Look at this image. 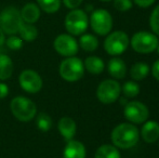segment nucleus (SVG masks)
Masks as SVG:
<instances>
[{
	"mask_svg": "<svg viewBox=\"0 0 159 158\" xmlns=\"http://www.w3.org/2000/svg\"><path fill=\"white\" fill-rule=\"evenodd\" d=\"M13 62L4 53H0V80H7L12 76Z\"/></svg>",
	"mask_w": 159,
	"mask_h": 158,
	"instance_id": "6ab92c4d",
	"label": "nucleus"
},
{
	"mask_svg": "<svg viewBox=\"0 0 159 158\" xmlns=\"http://www.w3.org/2000/svg\"><path fill=\"white\" fill-rule=\"evenodd\" d=\"M4 43L7 44L10 50H13V51H16V50H20V49L23 47V40H22L21 37H17L15 35H9V37L6 39Z\"/></svg>",
	"mask_w": 159,
	"mask_h": 158,
	"instance_id": "bb28decb",
	"label": "nucleus"
},
{
	"mask_svg": "<svg viewBox=\"0 0 159 158\" xmlns=\"http://www.w3.org/2000/svg\"><path fill=\"white\" fill-rule=\"evenodd\" d=\"M94 158H121L120 153L115 145L104 144L96 150Z\"/></svg>",
	"mask_w": 159,
	"mask_h": 158,
	"instance_id": "412c9836",
	"label": "nucleus"
},
{
	"mask_svg": "<svg viewBox=\"0 0 159 158\" xmlns=\"http://www.w3.org/2000/svg\"><path fill=\"white\" fill-rule=\"evenodd\" d=\"M19 82L21 88L27 93H37L42 88L41 77L33 70H24L20 74Z\"/></svg>",
	"mask_w": 159,
	"mask_h": 158,
	"instance_id": "f8f14e48",
	"label": "nucleus"
},
{
	"mask_svg": "<svg viewBox=\"0 0 159 158\" xmlns=\"http://www.w3.org/2000/svg\"><path fill=\"white\" fill-rule=\"evenodd\" d=\"M62 0H37V4L40 10L44 11L46 13H55L60 10Z\"/></svg>",
	"mask_w": 159,
	"mask_h": 158,
	"instance_id": "b1692460",
	"label": "nucleus"
},
{
	"mask_svg": "<svg viewBox=\"0 0 159 158\" xmlns=\"http://www.w3.org/2000/svg\"><path fill=\"white\" fill-rule=\"evenodd\" d=\"M157 50H158V53H159V44H158V47H157Z\"/></svg>",
	"mask_w": 159,
	"mask_h": 158,
	"instance_id": "c9c22d12",
	"label": "nucleus"
},
{
	"mask_svg": "<svg viewBox=\"0 0 159 158\" xmlns=\"http://www.w3.org/2000/svg\"><path fill=\"white\" fill-rule=\"evenodd\" d=\"M84 70H88L92 75H98L104 70V62L98 56H88L84 60Z\"/></svg>",
	"mask_w": 159,
	"mask_h": 158,
	"instance_id": "a211bd4d",
	"label": "nucleus"
},
{
	"mask_svg": "<svg viewBox=\"0 0 159 158\" xmlns=\"http://www.w3.org/2000/svg\"><path fill=\"white\" fill-rule=\"evenodd\" d=\"M89 19L87 13L80 9H74L65 17V28L71 36H79L87 30Z\"/></svg>",
	"mask_w": 159,
	"mask_h": 158,
	"instance_id": "39448f33",
	"label": "nucleus"
},
{
	"mask_svg": "<svg viewBox=\"0 0 159 158\" xmlns=\"http://www.w3.org/2000/svg\"><path fill=\"white\" fill-rule=\"evenodd\" d=\"M53 47H54L55 51H57L60 55L65 56V57L76 55L78 52V49H79L77 40L69 34L59 35V36L54 39Z\"/></svg>",
	"mask_w": 159,
	"mask_h": 158,
	"instance_id": "9b49d317",
	"label": "nucleus"
},
{
	"mask_svg": "<svg viewBox=\"0 0 159 158\" xmlns=\"http://www.w3.org/2000/svg\"><path fill=\"white\" fill-rule=\"evenodd\" d=\"M124 115L129 121L133 124H143L148 118V108L145 104L139 101H131L125 105Z\"/></svg>",
	"mask_w": 159,
	"mask_h": 158,
	"instance_id": "9d476101",
	"label": "nucleus"
},
{
	"mask_svg": "<svg viewBox=\"0 0 159 158\" xmlns=\"http://www.w3.org/2000/svg\"><path fill=\"white\" fill-rule=\"evenodd\" d=\"M140 138L139 129L132 124H118L115 127L111 132V141L114 145L118 148L128 150L136 145Z\"/></svg>",
	"mask_w": 159,
	"mask_h": 158,
	"instance_id": "f257e3e1",
	"label": "nucleus"
},
{
	"mask_svg": "<svg viewBox=\"0 0 159 158\" xmlns=\"http://www.w3.org/2000/svg\"><path fill=\"white\" fill-rule=\"evenodd\" d=\"M108 73L116 79H122L127 74L126 63L120 57H113L108 62Z\"/></svg>",
	"mask_w": 159,
	"mask_h": 158,
	"instance_id": "f3484780",
	"label": "nucleus"
},
{
	"mask_svg": "<svg viewBox=\"0 0 159 158\" xmlns=\"http://www.w3.org/2000/svg\"><path fill=\"white\" fill-rule=\"evenodd\" d=\"M13 116L20 121H30L35 118L37 113V106L32 100L25 97H15L10 104Z\"/></svg>",
	"mask_w": 159,
	"mask_h": 158,
	"instance_id": "f03ea898",
	"label": "nucleus"
},
{
	"mask_svg": "<svg viewBox=\"0 0 159 158\" xmlns=\"http://www.w3.org/2000/svg\"><path fill=\"white\" fill-rule=\"evenodd\" d=\"M129 46V37L125 32L117 30L106 37L104 41V49L109 55H120L127 50Z\"/></svg>",
	"mask_w": 159,
	"mask_h": 158,
	"instance_id": "6e6552de",
	"label": "nucleus"
},
{
	"mask_svg": "<svg viewBox=\"0 0 159 158\" xmlns=\"http://www.w3.org/2000/svg\"><path fill=\"white\" fill-rule=\"evenodd\" d=\"M36 124H37V127L40 131H43V132H47L49 131L51 128H52V119L46 113H40L37 117H36Z\"/></svg>",
	"mask_w": 159,
	"mask_h": 158,
	"instance_id": "393cba45",
	"label": "nucleus"
},
{
	"mask_svg": "<svg viewBox=\"0 0 159 158\" xmlns=\"http://www.w3.org/2000/svg\"><path fill=\"white\" fill-rule=\"evenodd\" d=\"M149 74V66L144 62H138V63L133 64L130 70V75L134 80L140 81L146 78L147 75Z\"/></svg>",
	"mask_w": 159,
	"mask_h": 158,
	"instance_id": "aec40b11",
	"label": "nucleus"
},
{
	"mask_svg": "<svg viewBox=\"0 0 159 158\" xmlns=\"http://www.w3.org/2000/svg\"><path fill=\"white\" fill-rule=\"evenodd\" d=\"M89 22L93 32L100 36L109 34L113 28V17L111 13L104 9H98L93 11Z\"/></svg>",
	"mask_w": 159,
	"mask_h": 158,
	"instance_id": "0eeeda50",
	"label": "nucleus"
},
{
	"mask_svg": "<svg viewBox=\"0 0 159 158\" xmlns=\"http://www.w3.org/2000/svg\"><path fill=\"white\" fill-rule=\"evenodd\" d=\"M22 17L20 10L15 7H7L0 12V28L3 30L4 34L15 35L19 33L21 27Z\"/></svg>",
	"mask_w": 159,
	"mask_h": 158,
	"instance_id": "20e7f679",
	"label": "nucleus"
},
{
	"mask_svg": "<svg viewBox=\"0 0 159 158\" xmlns=\"http://www.w3.org/2000/svg\"><path fill=\"white\" fill-rule=\"evenodd\" d=\"M133 6V2L131 0H114V7L116 10L120 12H127Z\"/></svg>",
	"mask_w": 159,
	"mask_h": 158,
	"instance_id": "c85d7f7f",
	"label": "nucleus"
},
{
	"mask_svg": "<svg viewBox=\"0 0 159 158\" xmlns=\"http://www.w3.org/2000/svg\"><path fill=\"white\" fill-rule=\"evenodd\" d=\"M100 1H103V2H108V1H111V0H100Z\"/></svg>",
	"mask_w": 159,
	"mask_h": 158,
	"instance_id": "f704fd0d",
	"label": "nucleus"
},
{
	"mask_svg": "<svg viewBox=\"0 0 159 158\" xmlns=\"http://www.w3.org/2000/svg\"><path fill=\"white\" fill-rule=\"evenodd\" d=\"M149 26L152 30L159 36V6L156 7L152 12L151 17H149Z\"/></svg>",
	"mask_w": 159,
	"mask_h": 158,
	"instance_id": "cd10ccee",
	"label": "nucleus"
},
{
	"mask_svg": "<svg viewBox=\"0 0 159 158\" xmlns=\"http://www.w3.org/2000/svg\"><path fill=\"white\" fill-rule=\"evenodd\" d=\"M4 33H3V30L0 28V47L2 46V44L4 43V41H6V36H4Z\"/></svg>",
	"mask_w": 159,
	"mask_h": 158,
	"instance_id": "72a5a7b5",
	"label": "nucleus"
},
{
	"mask_svg": "<svg viewBox=\"0 0 159 158\" xmlns=\"http://www.w3.org/2000/svg\"><path fill=\"white\" fill-rule=\"evenodd\" d=\"M142 139L146 143H154L159 139V124L154 120L146 121L141 129Z\"/></svg>",
	"mask_w": 159,
	"mask_h": 158,
	"instance_id": "dca6fc26",
	"label": "nucleus"
},
{
	"mask_svg": "<svg viewBox=\"0 0 159 158\" xmlns=\"http://www.w3.org/2000/svg\"><path fill=\"white\" fill-rule=\"evenodd\" d=\"M79 46L81 49H84L87 52H93L98 49V40L95 36L91 34H84L80 37L79 39Z\"/></svg>",
	"mask_w": 159,
	"mask_h": 158,
	"instance_id": "5701e85b",
	"label": "nucleus"
},
{
	"mask_svg": "<svg viewBox=\"0 0 159 158\" xmlns=\"http://www.w3.org/2000/svg\"><path fill=\"white\" fill-rule=\"evenodd\" d=\"M121 92L127 97H135L140 93V86L135 81H127L121 88Z\"/></svg>",
	"mask_w": 159,
	"mask_h": 158,
	"instance_id": "a878e982",
	"label": "nucleus"
},
{
	"mask_svg": "<svg viewBox=\"0 0 159 158\" xmlns=\"http://www.w3.org/2000/svg\"><path fill=\"white\" fill-rule=\"evenodd\" d=\"M21 13L22 21L24 23L28 24H35L36 22L39 20L40 14H41V10L38 7V4L30 2V3H26L23 8L20 10Z\"/></svg>",
	"mask_w": 159,
	"mask_h": 158,
	"instance_id": "4468645a",
	"label": "nucleus"
},
{
	"mask_svg": "<svg viewBox=\"0 0 159 158\" xmlns=\"http://www.w3.org/2000/svg\"><path fill=\"white\" fill-rule=\"evenodd\" d=\"M64 6L68 8L69 10H74V9H78L79 6L82 3V0H62Z\"/></svg>",
	"mask_w": 159,
	"mask_h": 158,
	"instance_id": "c756f323",
	"label": "nucleus"
},
{
	"mask_svg": "<svg viewBox=\"0 0 159 158\" xmlns=\"http://www.w3.org/2000/svg\"><path fill=\"white\" fill-rule=\"evenodd\" d=\"M133 1L135 2L136 6L141 7V8H148L156 0H133Z\"/></svg>",
	"mask_w": 159,
	"mask_h": 158,
	"instance_id": "7c9ffc66",
	"label": "nucleus"
},
{
	"mask_svg": "<svg viewBox=\"0 0 159 158\" xmlns=\"http://www.w3.org/2000/svg\"><path fill=\"white\" fill-rule=\"evenodd\" d=\"M63 158H86V147L81 142L69 140L64 147Z\"/></svg>",
	"mask_w": 159,
	"mask_h": 158,
	"instance_id": "ddd939ff",
	"label": "nucleus"
},
{
	"mask_svg": "<svg viewBox=\"0 0 159 158\" xmlns=\"http://www.w3.org/2000/svg\"><path fill=\"white\" fill-rule=\"evenodd\" d=\"M57 128L61 133V135L64 138L66 141L69 140H73V138L76 134V130H77V126H76L75 120L70 117H62L59 120V124H57Z\"/></svg>",
	"mask_w": 159,
	"mask_h": 158,
	"instance_id": "2eb2a0df",
	"label": "nucleus"
},
{
	"mask_svg": "<svg viewBox=\"0 0 159 158\" xmlns=\"http://www.w3.org/2000/svg\"><path fill=\"white\" fill-rule=\"evenodd\" d=\"M9 94V87L3 82H0V100L7 97V95Z\"/></svg>",
	"mask_w": 159,
	"mask_h": 158,
	"instance_id": "2f4dec72",
	"label": "nucleus"
},
{
	"mask_svg": "<svg viewBox=\"0 0 159 158\" xmlns=\"http://www.w3.org/2000/svg\"><path fill=\"white\" fill-rule=\"evenodd\" d=\"M131 47L139 53H151L157 49L158 37L149 32H138L132 36Z\"/></svg>",
	"mask_w": 159,
	"mask_h": 158,
	"instance_id": "423d86ee",
	"label": "nucleus"
},
{
	"mask_svg": "<svg viewBox=\"0 0 159 158\" xmlns=\"http://www.w3.org/2000/svg\"><path fill=\"white\" fill-rule=\"evenodd\" d=\"M60 76L64 80L69 82L78 81L82 78L84 73V62L76 56L66 57L61 62L59 67Z\"/></svg>",
	"mask_w": 159,
	"mask_h": 158,
	"instance_id": "7ed1b4c3",
	"label": "nucleus"
},
{
	"mask_svg": "<svg viewBox=\"0 0 159 158\" xmlns=\"http://www.w3.org/2000/svg\"><path fill=\"white\" fill-rule=\"evenodd\" d=\"M152 74H153V76L155 77V79L157 80V81H159V60L153 64V67H152Z\"/></svg>",
	"mask_w": 159,
	"mask_h": 158,
	"instance_id": "473e14b6",
	"label": "nucleus"
},
{
	"mask_svg": "<svg viewBox=\"0 0 159 158\" xmlns=\"http://www.w3.org/2000/svg\"><path fill=\"white\" fill-rule=\"evenodd\" d=\"M121 92V87L119 82L114 79H106L102 81L98 87L96 97L98 101L104 104L114 103L118 100Z\"/></svg>",
	"mask_w": 159,
	"mask_h": 158,
	"instance_id": "1a4fd4ad",
	"label": "nucleus"
},
{
	"mask_svg": "<svg viewBox=\"0 0 159 158\" xmlns=\"http://www.w3.org/2000/svg\"><path fill=\"white\" fill-rule=\"evenodd\" d=\"M19 34L23 41H33L37 38L38 29L34 24H28L23 22L19 29Z\"/></svg>",
	"mask_w": 159,
	"mask_h": 158,
	"instance_id": "4be33fe9",
	"label": "nucleus"
}]
</instances>
